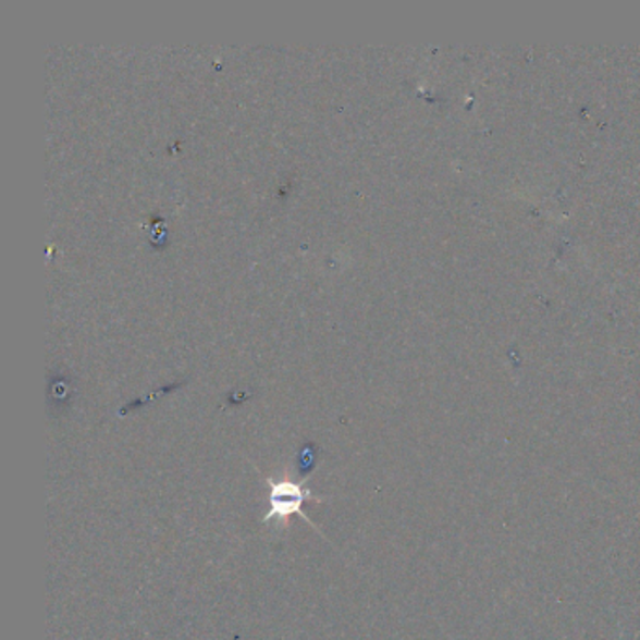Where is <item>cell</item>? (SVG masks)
<instances>
[{
  "mask_svg": "<svg viewBox=\"0 0 640 640\" xmlns=\"http://www.w3.org/2000/svg\"><path fill=\"white\" fill-rule=\"evenodd\" d=\"M308 500H318L316 494L303 489L300 484L290 483H271V494H269V502H271V509L266 515V520H287L300 513V507L307 504Z\"/></svg>",
  "mask_w": 640,
  "mask_h": 640,
  "instance_id": "cell-1",
  "label": "cell"
}]
</instances>
